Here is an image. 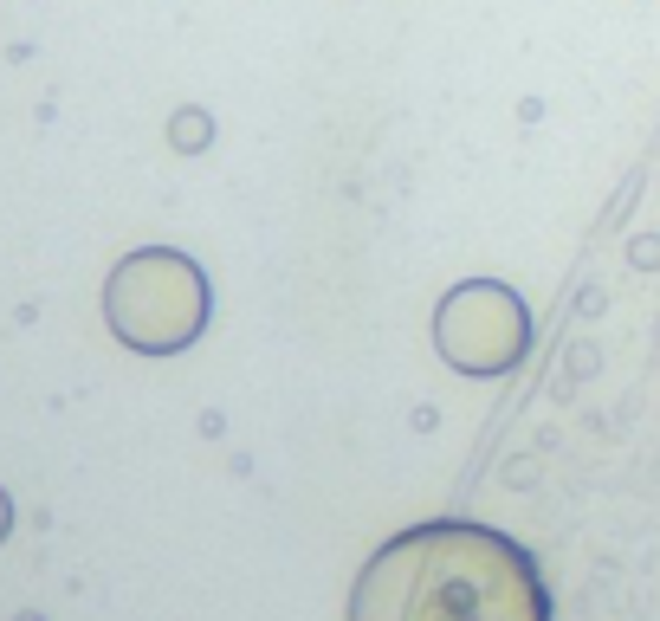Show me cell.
<instances>
[{"instance_id":"6da1fadb","label":"cell","mask_w":660,"mask_h":621,"mask_svg":"<svg viewBox=\"0 0 660 621\" xmlns=\"http://www.w3.org/2000/svg\"><path fill=\"white\" fill-rule=\"evenodd\" d=\"M350 621H550L538 557L492 524L440 518L389 537L350 589Z\"/></svg>"},{"instance_id":"7a4b0ae2","label":"cell","mask_w":660,"mask_h":621,"mask_svg":"<svg viewBox=\"0 0 660 621\" xmlns=\"http://www.w3.org/2000/svg\"><path fill=\"white\" fill-rule=\"evenodd\" d=\"M104 311H110V330L130 350L175 356L208 330V279L195 272V259L169 253V246H149V253H130L110 272Z\"/></svg>"},{"instance_id":"3957f363","label":"cell","mask_w":660,"mask_h":621,"mask_svg":"<svg viewBox=\"0 0 660 621\" xmlns=\"http://www.w3.org/2000/svg\"><path fill=\"white\" fill-rule=\"evenodd\" d=\"M434 343L447 356V369H460V376H505L531 350V311L499 279L453 285L434 311Z\"/></svg>"}]
</instances>
